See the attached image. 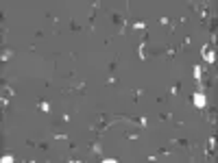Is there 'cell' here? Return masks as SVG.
Here are the masks:
<instances>
[{
	"instance_id": "cell-17",
	"label": "cell",
	"mask_w": 218,
	"mask_h": 163,
	"mask_svg": "<svg viewBox=\"0 0 218 163\" xmlns=\"http://www.w3.org/2000/svg\"><path fill=\"white\" fill-rule=\"evenodd\" d=\"M70 117H72L70 113H63V115H61V122H70Z\"/></svg>"
},
{
	"instance_id": "cell-6",
	"label": "cell",
	"mask_w": 218,
	"mask_h": 163,
	"mask_svg": "<svg viewBox=\"0 0 218 163\" xmlns=\"http://www.w3.org/2000/svg\"><path fill=\"white\" fill-rule=\"evenodd\" d=\"M181 94V83H175L170 87V96H179Z\"/></svg>"
},
{
	"instance_id": "cell-3",
	"label": "cell",
	"mask_w": 218,
	"mask_h": 163,
	"mask_svg": "<svg viewBox=\"0 0 218 163\" xmlns=\"http://www.w3.org/2000/svg\"><path fill=\"white\" fill-rule=\"evenodd\" d=\"M124 139L135 141V139H140V133H138V131H124Z\"/></svg>"
},
{
	"instance_id": "cell-7",
	"label": "cell",
	"mask_w": 218,
	"mask_h": 163,
	"mask_svg": "<svg viewBox=\"0 0 218 163\" xmlns=\"http://www.w3.org/2000/svg\"><path fill=\"white\" fill-rule=\"evenodd\" d=\"M131 29H135V31H142V29H144V31H146L148 26H146V22H133V24H131Z\"/></svg>"
},
{
	"instance_id": "cell-11",
	"label": "cell",
	"mask_w": 218,
	"mask_h": 163,
	"mask_svg": "<svg viewBox=\"0 0 218 163\" xmlns=\"http://www.w3.org/2000/svg\"><path fill=\"white\" fill-rule=\"evenodd\" d=\"M142 94H144V89H133V92H131V96H133V100H135V102H138V98H140Z\"/></svg>"
},
{
	"instance_id": "cell-5",
	"label": "cell",
	"mask_w": 218,
	"mask_h": 163,
	"mask_svg": "<svg viewBox=\"0 0 218 163\" xmlns=\"http://www.w3.org/2000/svg\"><path fill=\"white\" fill-rule=\"evenodd\" d=\"M140 59H148V50H146V41H140Z\"/></svg>"
},
{
	"instance_id": "cell-14",
	"label": "cell",
	"mask_w": 218,
	"mask_h": 163,
	"mask_svg": "<svg viewBox=\"0 0 218 163\" xmlns=\"http://www.w3.org/2000/svg\"><path fill=\"white\" fill-rule=\"evenodd\" d=\"M172 117V113H159V122H168Z\"/></svg>"
},
{
	"instance_id": "cell-13",
	"label": "cell",
	"mask_w": 218,
	"mask_h": 163,
	"mask_svg": "<svg viewBox=\"0 0 218 163\" xmlns=\"http://www.w3.org/2000/svg\"><path fill=\"white\" fill-rule=\"evenodd\" d=\"M52 139H68V135H66V133H57V131H54V133H52Z\"/></svg>"
},
{
	"instance_id": "cell-16",
	"label": "cell",
	"mask_w": 218,
	"mask_h": 163,
	"mask_svg": "<svg viewBox=\"0 0 218 163\" xmlns=\"http://www.w3.org/2000/svg\"><path fill=\"white\" fill-rule=\"evenodd\" d=\"M157 152H159V155H164V157H168V155H170V150H168V148H159Z\"/></svg>"
},
{
	"instance_id": "cell-4",
	"label": "cell",
	"mask_w": 218,
	"mask_h": 163,
	"mask_svg": "<svg viewBox=\"0 0 218 163\" xmlns=\"http://www.w3.org/2000/svg\"><path fill=\"white\" fill-rule=\"evenodd\" d=\"M190 100H192L196 107H203V104H205V98H203L201 94H196V96H190Z\"/></svg>"
},
{
	"instance_id": "cell-2",
	"label": "cell",
	"mask_w": 218,
	"mask_h": 163,
	"mask_svg": "<svg viewBox=\"0 0 218 163\" xmlns=\"http://www.w3.org/2000/svg\"><path fill=\"white\" fill-rule=\"evenodd\" d=\"M87 150L92 152V155H103V148H101V143L94 141V143H87Z\"/></svg>"
},
{
	"instance_id": "cell-15",
	"label": "cell",
	"mask_w": 218,
	"mask_h": 163,
	"mask_svg": "<svg viewBox=\"0 0 218 163\" xmlns=\"http://www.w3.org/2000/svg\"><path fill=\"white\" fill-rule=\"evenodd\" d=\"M107 85L116 87V85H118V78H116V76H109V78H107Z\"/></svg>"
},
{
	"instance_id": "cell-1",
	"label": "cell",
	"mask_w": 218,
	"mask_h": 163,
	"mask_svg": "<svg viewBox=\"0 0 218 163\" xmlns=\"http://www.w3.org/2000/svg\"><path fill=\"white\" fill-rule=\"evenodd\" d=\"M164 54H166L168 61H175V59L179 57V46H172V44H170V46L164 48Z\"/></svg>"
},
{
	"instance_id": "cell-9",
	"label": "cell",
	"mask_w": 218,
	"mask_h": 163,
	"mask_svg": "<svg viewBox=\"0 0 218 163\" xmlns=\"http://www.w3.org/2000/svg\"><path fill=\"white\" fill-rule=\"evenodd\" d=\"M116 68H118V59H114V61L107 65V72H109V74H114V72H116Z\"/></svg>"
},
{
	"instance_id": "cell-12",
	"label": "cell",
	"mask_w": 218,
	"mask_h": 163,
	"mask_svg": "<svg viewBox=\"0 0 218 163\" xmlns=\"http://www.w3.org/2000/svg\"><path fill=\"white\" fill-rule=\"evenodd\" d=\"M37 109H39V111H44V113H48V109H50V107H48V102H44V100H42V102L37 104Z\"/></svg>"
},
{
	"instance_id": "cell-10",
	"label": "cell",
	"mask_w": 218,
	"mask_h": 163,
	"mask_svg": "<svg viewBox=\"0 0 218 163\" xmlns=\"http://www.w3.org/2000/svg\"><path fill=\"white\" fill-rule=\"evenodd\" d=\"M11 57H13V52H11V50H2V54H0V59H2V61H9Z\"/></svg>"
},
{
	"instance_id": "cell-8",
	"label": "cell",
	"mask_w": 218,
	"mask_h": 163,
	"mask_svg": "<svg viewBox=\"0 0 218 163\" xmlns=\"http://www.w3.org/2000/svg\"><path fill=\"white\" fill-rule=\"evenodd\" d=\"M70 31H72V33H81L83 29H81V24H79V22L72 20V22H70Z\"/></svg>"
}]
</instances>
